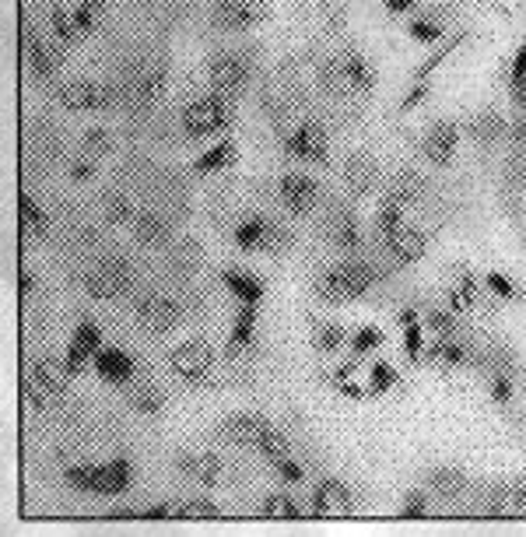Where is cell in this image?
Segmentation results:
<instances>
[{"instance_id":"7bdbcfd3","label":"cell","mask_w":526,"mask_h":537,"mask_svg":"<svg viewBox=\"0 0 526 537\" xmlns=\"http://www.w3.org/2000/svg\"><path fill=\"white\" fill-rule=\"evenodd\" d=\"M425 327L432 330L435 337H456V334H460V323H456L453 309H428Z\"/></svg>"},{"instance_id":"681fc988","label":"cell","mask_w":526,"mask_h":537,"mask_svg":"<svg viewBox=\"0 0 526 537\" xmlns=\"http://www.w3.org/2000/svg\"><path fill=\"white\" fill-rule=\"evenodd\" d=\"M407 36L418 39V43H435V39L446 36V29H442L435 18H418V22H411V29H407Z\"/></svg>"},{"instance_id":"7dc6e473","label":"cell","mask_w":526,"mask_h":537,"mask_svg":"<svg viewBox=\"0 0 526 537\" xmlns=\"http://www.w3.org/2000/svg\"><path fill=\"white\" fill-rule=\"evenodd\" d=\"M404 225V208H397V204H386L383 201V208H379V215H376V232H379V239H386V236H393V232Z\"/></svg>"},{"instance_id":"6da1fadb","label":"cell","mask_w":526,"mask_h":537,"mask_svg":"<svg viewBox=\"0 0 526 537\" xmlns=\"http://www.w3.org/2000/svg\"><path fill=\"white\" fill-rule=\"evenodd\" d=\"M64 481L74 492L99 495V499H116V495L127 492L130 481H134V467L123 457L106 460V464H78V467H67Z\"/></svg>"},{"instance_id":"c3c4849f","label":"cell","mask_w":526,"mask_h":537,"mask_svg":"<svg viewBox=\"0 0 526 537\" xmlns=\"http://www.w3.org/2000/svg\"><path fill=\"white\" fill-rule=\"evenodd\" d=\"M484 366H491V373H509L512 376V369H516V351L505 348V344H498V348L488 351Z\"/></svg>"},{"instance_id":"d6a6232c","label":"cell","mask_w":526,"mask_h":537,"mask_svg":"<svg viewBox=\"0 0 526 537\" xmlns=\"http://www.w3.org/2000/svg\"><path fill=\"white\" fill-rule=\"evenodd\" d=\"M467 474L460 471V467H435L432 474H428V488H432L435 495H442V499H456V495L467 492Z\"/></svg>"},{"instance_id":"91938a15","label":"cell","mask_w":526,"mask_h":537,"mask_svg":"<svg viewBox=\"0 0 526 537\" xmlns=\"http://www.w3.org/2000/svg\"><path fill=\"white\" fill-rule=\"evenodd\" d=\"M512 102H516L519 109H526V74L519 81H512Z\"/></svg>"},{"instance_id":"603a6c76","label":"cell","mask_w":526,"mask_h":537,"mask_svg":"<svg viewBox=\"0 0 526 537\" xmlns=\"http://www.w3.org/2000/svg\"><path fill=\"white\" fill-rule=\"evenodd\" d=\"M428 194V179L414 169H404L393 176V183L386 187V204H397V208H411V204H421Z\"/></svg>"},{"instance_id":"4fadbf2b","label":"cell","mask_w":526,"mask_h":537,"mask_svg":"<svg viewBox=\"0 0 526 537\" xmlns=\"http://www.w3.org/2000/svg\"><path fill=\"white\" fill-rule=\"evenodd\" d=\"M92 369L99 373L102 383H109V387H127V383L137 376V362L123 348H116V344H102V348L95 351Z\"/></svg>"},{"instance_id":"484cf974","label":"cell","mask_w":526,"mask_h":537,"mask_svg":"<svg viewBox=\"0 0 526 537\" xmlns=\"http://www.w3.org/2000/svg\"><path fill=\"white\" fill-rule=\"evenodd\" d=\"M221 281H225L228 292L239 299V306H260L263 302V281L256 278L253 271H239V267H228L225 274H221Z\"/></svg>"},{"instance_id":"60d3db41","label":"cell","mask_w":526,"mask_h":537,"mask_svg":"<svg viewBox=\"0 0 526 537\" xmlns=\"http://www.w3.org/2000/svg\"><path fill=\"white\" fill-rule=\"evenodd\" d=\"M102 218H106V225H127L134 218V204L123 194H106L102 197Z\"/></svg>"},{"instance_id":"8992f818","label":"cell","mask_w":526,"mask_h":537,"mask_svg":"<svg viewBox=\"0 0 526 537\" xmlns=\"http://www.w3.org/2000/svg\"><path fill=\"white\" fill-rule=\"evenodd\" d=\"M271 18L263 0H211V22L221 32H246Z\"/></svg>"},{"instance_id":"8d00e7d4","label":"cell","mask_w":526,"mask_h":537,"mask_svg":"<svg viewBox=\"0 0 526 537\" xmlns=\"http://www.w3.org/2000/svg\"><path fill=\"white\" fill-rule=\"evenodd\" d=\"M130 401H134V408L141 411V415L155 418V415H162V411H165V401H169V397H165V390L155 387V383H141Z\"/></svg>"},{"instance_id":"6125c7cd","label":"cell","mask_w":526,"mask_h":537,"mask_svg":"<svg viewBox=\"0 0 526 537\" xmlns=\"http://www.w3.org/2000/svg\"><path fill=\"white\" fill-rule=\"evenodd\" d=\"M32 288H36V278H32V271H22V278H18V295L25 299Z\"/></svg>"},{"instance_id":"4dcf8cb0","label":"cell","mask_w":526,"mask_h":537,"mask_svg":"<svg viewBox=\"0 0 526 537\" xmlns=\"http://www.w3.org/2000/svg\"><path fill=\"white\" fill-rule=\"evenodd\" d=\"M169 236H172L169 218H162L158 211H141V215H134V239L141 246H162Z\"/></svg>"},{"instance_id":"30bf717a","label":"cell","mask_w":526,"mask_h":537,"mask_svg":"<svg viewBox=\"0 0 526 537\" xmlns=\"http://www.w3.org/2000/svg\"><path fill=\"white\" fill-rule=\"evenodd\" d=\"M179 320H183V306L169 295H144L137 302V323L151 334H169L179 327Z\"/></svg>"},{"instance_id":"94428289","label":"cell","mask_w":526,"mask_h":537,"mask_svg":"<svg viewBox=\"0 0 526 537\" xmlns=\"http://www.w3.org/2000/svg\"><path fill=\"white\" fill-rule=\"evenodd\" d=\"M414 4H418V0H386V11H390V15H404Z\"/></svg>"},{"instance_id":"83f0119b","label":"cell","mask_w":526,"mask_h":537,"mask_svg":"<svg viewBox=\"0 0 526 537\" xmlns=\"http://www.w3.org/2000/svg\"><path fill=\"white\" fill-rule=\"evenodd\" d=\"M505 116L498 109H484L470 120V137H474L481 148H495L498 141H505Z\"/></svg>"},{"instance_id":"9a60e30c","label":"cell","mask_w":526,"mask_h":537,"mask_svg":"<svg viewBox=\"0 0 526 537\" xmlns=\"http://www.w3.org/2000/svg\"><path fill=\"white\" fill-rule=\"evenodd\" d=\"M334 64H337V71H341L344 92H348V95H372V92H376L379 74L358 50H344Z\"/></svg>"},{"instance_id":"3957f363","label":"cell","mask_w":526,"mask_h":537,"mask_svg":"<svg viewBox=\"0 0 526 537\" xmlns=\"http://www.w3.org/2000/svg\"><path fill=\"white\" fill-rule=\"evenodd\" d=\"M232 123V99L225 95H204V99L190 102V106L179 113V127L190 141H204V137H214Z\"/></svg>"},{"instance_id":"680465c9","label":"cell","mask_w":526,"mask_h":537,"mask_svg":"<svg viewBox=\"0 0 526 537\" xmlns=\"http://www.w3.org/2000/svg\"><path fill=\"white\" fill-rule=\"evenodd\" d=\"M526 74V43L516 50V57H512V67H509V81H519Z\"/></svg>"},{"instance_id":"f907efd6","label":"cell","mask_w":526,"mask_h":537,"mask_svg":"<svg viewBox=\"0 0 526 537\" xmlns=\"http://www.w3.org/2000/svg\"><path fill=\"white\" fill-rule=\"evenodd\" d=\"M400 516H404V520H421V516H428V499L421 492H407Z\"/></svg>"},{"instance_id":"bcb514c9","label":"cell","mask_w":526,"mask_h":537,"mask_svg":"<svg viewBox=\"0 0 526 537\" xmlns=\"http://www.w3.org/2000/svg\"><path fill=\"white\" fill-rule=\"evenodd\" d=\"M404 351L414 366H421V351H425V327H421V320L404 323Z\"/></svg>"},{"instance_id":"ee69618b","label":"cell","mask_w":526,"mask_h":537,"mask_svg":"<svg viewBox=\"0 0 526 537\" xmlns=\"http://www.w3.org/2000/svg\"><path fill=\"white\" fill-rule=\"evenodd\" d=\"M256 450H260L263 460H271V464H278V460L292 457V453H288V439L281 436V432H274V429L263 432V439L256 443Z\"/></svg>"},{"instance_id":"ffe728a7","label":"cell","mask_w":526,"mask_h":537,"mask_svg":"<svg viewBox=\"0 0 526 537\" xmlns=\"http://www.w3.org/2000/svg\"><path fill=\"white\" fill-rule=\"evenodd\" d=\"M383 246H386V253L393 257V264H400V267H407V264H414V260H421L425 257V250H428V236L421 229H414V225H400L393 236H386L383 239Z\"/></svg>"},{"instance_id":"7a4b0ae2","label":"cell","mask_w":526,"mask_h":537,"mask_svg":"<svg viewBox=\"0 0 526 537\" xmlns=\"http://www.w3.org/2000/svg\"><path fill=\"white\" fill-rule=\"evenodd\" d=\"M379 281V271L365 260H341L337 267H330L327 274H320L316 281V295L323 302H351L362 299L372 285Z\"/></svg>"},{"instance_id":"f6af8a7d","label":"cell","mask_w":526,"mask_h":537,"mask_svg":"<svg viewBox=\"0 0 526 537\" xmlns=\"http://www.w3.org/2000/svg\"><path fill=\"white\" fill-rule=\"evenodd\" d=\"M383 344V330L376 327V323H365V327H358V334L351 337V351H355V358L369 355L372 348H379Z\"/></svg>"},{"instance_id":"f1b7e54d","label":"cell","mask_w":526,"mask_h":537,"mask_svg":"<svg viewBox=\"0 0 526 537\" xmlns=\"http://www.w3.org/2000/svg\"><path fill=\"white\" fill-rule=\"evenodd\" d=\"M235 158H239V148H235V141H218L214 148H207L204 155L193 162V172L197 176H214V172H225V169H232L235 165Z\"/></svg>"},{"instance_id":"ab89813d","label":"cell","mask_w":526,"mask_h":537,"mask_svg":"<svg viewBox=\"0 0 526 537\" xmlns=\"http://www.w3.org/2000/svg\"><path fill=\"white\" fill-rule=\"evenodd\" d=\"M113 148H116V137L109 134V130H102V127L85 130V137H81V151H85L88 158L113 155Z\"/></svg>"},{"instance_id":"ac0fdd59","label":"cell","mask_w":526,"mask_h":537,"mask_svg":"<svg viewBox=\"0 0 526 537\" xmlns=\"http://www.w3.org/2000/svg\"><path fill=\"white\" fill-rule=\"evenodd\" d=\"M313 513L316 516H348L355 513V495L344 481L327 478L313 488Z\"/></svg>"},{"instance_id":"be15d7a7","label":"cell","mask_w":526,"mask_h":537,"mask_svg":"<svg viewBox=\"0 0 526 537\" xmlns=\"http://www.w3.org/2000/svg\"><path fill=\"white\" fill-rule=\"evenodd\" d=\"M512 141H516V144H523V148H526V120L512 127Z\"/></svg>"},{"instance_id":"9f6ffc18","label":"cell","mask_w":526,"mask_h":537,"mask_svg":"<svg viewBox=\"0 0 526 537\" xmlns=\"http://www.w3.org/2000/svg\"><path fill=\"white\" fill-rule=\"evenodd\" d=\"M95 176V162H92V158H74V162H71V179H74V183H88V179H92Z\"/></svg>"},{"instance_id":"6f0895ef","label":"cell","mask_w":526,"mask_h":537,"mask_svg":"<svg viewBox=\"0 0 526 537\" xmlns=\"http://www.w3.org/2000/svg\"><path fill=\"white\" fill-rule=\"evenodd\" d=\"M337 390H341L344 397H351V401H362V397H369V390L362 387V383H351V376L348 380H341V383H334Z\"/></svg>"},{"instance_id":"e0dca14e","label":"cell","mask_w":526,"mask_h":537,"mask_svg":"<svg viewBox=\"0 0 526 537\" xmlns=\"http://www.w3.org/2000/svg\"><path fill=\"white\" fill-rule=\"evenodd\" d=\"M456 144H460V127L449 120H439L428 127V134L421 137V155L428 158L432 165H449L456 155Z\"/></svg>"},{"instance_id":"7402d4cb","label":"cell","mask_w":526,"mask_h":537,"mask_svg":"<svg viewBox=\"0 0 526 537\" xmlns=\"http://www.w3.org/2000/svg\"><path fill=\"white\" fill-rule=\"evenodd\" d=\"M176 467L186 474L190 481H197V485H218L221 481V460L218 453H200V450H183L176 460Z\"/></svg>"},{"instance_id":"1f68e13d","label":"cell","mask_w":526,"mask_h":537,"mask_svg":"<svg viewBox=\"0 0 526 537\" xmlns=\"http://www.w3.org/2000/svg\"><path fill=\"white\" fill-rule=\"evenodd\" d=\"M18 225H22V236H32V239L50 232V215L39 208V201L29 194V190L18 197Z\"/></svg>"},{"instance_id":"277c9868","label":"cell","mask_w":526,"mask_h":537,"mask_svg":"<svg viewBox=\"0 0 526 537\" xmlns=\"http://www.w3.org/2000/svg\"><path fill=\"white\" fill-rule=\"evenodd\" d=\"M232 239L242 253H271V257L274 253H285L292 246V232L267 215H246L235 225Z\"/></svg>"},{"instance_id":"b9f144b4","label":"cell","mask_w":526,"mask_h":537,"mask_svg":"<svg viewBox=\"0 0 526 537\" xmlns=\"http://www.w3.org/2000/svg\"><path fill=\"white\" fill-rule=\"evenodd\" d=\"M400 383V376H397V369L390 366V362H372V369H369V397H379V394H386V390H393Z\"/></svg>"},{"instance_id":"d4e9b609","label":"cell","mask_w":526,"mask_h":537,"mask_svg":"<svg viewBox=\"0 0 526 537\" xmlns=\"http://www.w3.org/2000/svg\"><path fill=\"white\" fill-rule=\"evenodd\" d=\"M256 313H260V306H239V313H235L232 334H228V355L232 358L249 355L256 348Z\"/></svg>"},{"instance_id":"7c38bea8","label":"cell","mask_w":526,"mask_h":537,"mask_svg":"<svg viewBox=\"0 0 526 537\" xmlns=\"http://www.w3.org/2000/svg\"><path fill=\"white\" fill-rule=\"evenodd\" d=\"M278 194L292 215H309L320 201V183L309 172H285L278 183Z\"/></svg>"},{"instance_id":"9c48e42d","label":"cell","mask_w":526,"mask_h":537,"mask_svg":"<svg viewBox=\"0 0 526 537\" xmlns=\"http://www.w3.org/2000/svg\"><path fill=\"white\" fill-rule=\"evenodd\" d=\"M116 92L92 78H74L60 88V106L71 109V113H92V109H106L113 106Z\"/></svg>"},{"instance_id":"db71d44e","label":"cell","mask_w":526,"mask_h":537,"mask_svg":"<svg viewBox=\"0 0 526 537\" xmlns=\"http://www.w3.org/2000/svg\"><path fill=\"white\" fill-rule=\"evenodd\" d=\"M491 401L495 404L512 401V376L509 373H495V380H491Z\"/></svg>"},{"instance_id":"e575fe53","label":"cell","mask_w":526,"mask_h":537,"mask_svg":"<svg viewBox=\"0 0 526 537\" xmlns=\"http://www.w3.org/2000/svg\"><path fill=\"white\" fill-rule=\"evenodd\" d=\"M260 513L267 516V520H302V509H299V502L292 499V495H285V492H274V495H267L263 499V506H260Z\"/></svg>"},{"instance_id":"11a10c76","label":"cell","mask_w":526,"mask_h":537,"mask_svg":"<svg viewBox=\"0 0 526 537\" xmlns=\"http://www.w3.org/2000/svg\"><path fill=\"white\" fill-rule=\"evenodd\" d=\"M274 471H278V474H281V481H288V485H302V481H306V474H302V467L295 464L292 457L278 460V464H274Z\"/></svg>"},{"instance_id":"f5cc1de1","label":"cell","mask_w":526,"mask_h":537,"mask_svg":"<svg viewBox=\"0 0 526 537\" xmlns=\"http://www.w3.org/2000/svg\"><path fill=\"white\" fill-rule=\"evenodd\" d=\"M484 285H488L495 295H502V299H516V285H512V281L505 278L502 271H488V274H484Z\"/></svg>"},{"instance_id":"5bb4252c","label":"cell","mask_w":526,"mask_h":537,"mask_svg":"<svg viewBox=\"0 0 526 537\" xmlns=\"http://www.w3.org/2000/svg\"><path fill=\"white\" fill-rule=\"evenodd\" d=\"M102 348V330L95 320H81L78 327H74V337H71V348H67L64 355V369L71 376L85 373V366H92L95 351Z\"/></svg>"},{"instance_id":"f546056e","label":"cell","mask_w":526,"mask_h":537,"mask_svg":"<svg viewBox=\"0 0 526 537\" xmlns=\"http://www.w3.org/2000/svg\"><path fill=\"white\" fill-rule=\"evenodd\" d=\"M327 236L337 250H358L362 243V229H358V218L351 211H334L327 222Z\"/></svg>"},{"instance_id":"5b68a950","label":"cell","mask_w":526,"mask_h":537,"mask_svg":"<svg viewBox=\"0 0 526 537\" xmlns=\"http://www.w3.org/2000/svg\"><path fill=\"white\" fill-rule=\"evenodd\" d=\"M249 71H253V67H249L246 53L221 50V53H214V57L207 60V85H211L214 95L235 99V95H242V88H246Z\"/></svg>"},{"instance_id":"f35d334b","label":"cell","mask_w":526,"mask_h":537,"mask_svg":"<svg viewBox=\"0 0 526 537\" xmlns=\"http://www.w3.org/2000/svg\"><path fill=\"white\" fill-rule=\"evenodd\" d=\"M344 344H348L344 323H323V327L316 330V351H323V355H337Z\"/></svg>"},{"instance_id":"4316f807","label":"cell","mask_w":526,"mask_h":537,"mask_svg":"<svg viewBox=\"0 0 526 537\" xmlns=\"http://www.w3.org/2000/svg\"><path fill=\"white\" fill-rule=\"evenodd\" d=\"M165 81H169V71H165V67H148V71H141L134 81H130L127 92L137 106H151V102L165 92Z\"/></svg>"},{"instance_id":"52a82bcc","label":"cell","mask_w":526,"mask_h":537,"mask_svg":"<svg viewBox=\"0 0 526 537\" xmlns=\"http://www.w3.org/2000/svg\"><path fill=\"white\" fill-rule=\"evenodd\" d=\"M134 274H130V264L123 257H106L85 274V292L92 299H120L130 288Z\"/></svg>"},{"instance_id":"44dd1931","label":"cell","mask_w":526,"mask_h":537,"mask_svg":"<svg viewBox=\"0 0 526 537\" xmlns=\"http://www.w3.org/2000/svg\"><path fill=\"white\" fill-rule=\"evenodd\" d=\"M379 179V162L369 155V151H355V155L344 162V183L355 197H369L376 190Z\"/></svg>"},{"instance_id":"d6986e66","label":"cell","mask_w":526,"mask_h":537,"mask_svg":"<svg viewBox=\"0 0 526 537\" xmlns=\"http://www.w3.org/2000/svg\"><path fill=\"white\" fill-rule=\"evenodd\" d=\"M463 39H467V29L463 32H456L453 39H449V46H442L439 53H432V57L425 60V64L418 67V74H414V85H411V92H407V99H404V106H400V113H411L414 106H418L421 99H425V92H428V78H432V71L435 67H442L449 57H453L456 50L463 46Z\"/></svg>"},{"instance_id":"d590c367","label":"cell","mask_w":526,"mask_h":537,"mask_svg":"<svg viewBox=\"0 0 526 537\" xmlns=\"http://www.w3.org/2000/svg\"><path fill=\"white\" fill-rule=\"evenodd\" d=\"M50 25H53V36H57L60 43H67V46H74L78 39H85V36H81V29H78V22H74V11L64 8V4H57V8L50 11Z\"/></svg>"},{"instance_id":"836d02e7","label":"cell","mask_w":526,"mask_h":537,"mask_svg":"<svg viewBox=\"0 0 526 537\" xmlns=\"http://www.w3.org/2000/svg\"><path fill=\"white\" fill-rule=\"evenodd\" d=\"M32 376H36V383L46 390V394H64V387H67V369H64V362H53V358H39L36 362V369H32Z\"/></svg>"},{"instance_id":"816d5d0a","label":"cell","mask_w":526,"mask_h":537,"mask_svg":"<svg viewBox=\"0 0 526 537\" xmlns=\"http://www.w3.org/2000/svg\"><path fill=\"white\" fill-rule=\"evenodd\" d=\"M183 516H193V520H197V516H200V520H218L221 513H218V506H214L211 499H190L183 506Z\"/></svg>"},{"instance_id":"74e56055","label":"cell","mask_w":526,"mask_h":537,"mask_svg":"<svg viewBox=\"0 0 526 537\" xmlns=\"http://www.w3.org/2000/svg\"><path fill=\"white\" fill-rule=\"evenodd\" d=\"M106 0H78L74 4V22H78V29H81V36H92L95 32V25L102 22V15H106Z\"/></svg>"},{"instance_id":"cb8c5ba5","label":"cell","mask_w":526,"mask_h":537,"mask_svg":"<svg viewBox=\"0 0 526 537\" xmlns=\"http://www.w3.org/2000/svg\"><path fill=\"white\" fill-rule=\"evenodd\" d=\"M267 429H271V422L263 415H232L221 425V439H228L235 446H253L256 450V443H260Z\"/></svg>"},{"instance_id":"ba28073f","label":"cell","mask_w":526,"mask_h":537,"mask_svg":"<svg viewBox=\"0 0 526 537\" xmlns=\"http://www.w3.org/2000/svg\"><path fill=\"white\" fill-rule=\"evenodd\" d=\"M285 151L299 162H309V165H327L330 158V141H327V130L320 127L316 120H306L288 134L285 141Z\"/></svg>"},{"instance_id":"8fae6325","label":"cell","mask_w":526,"mask_h":537,"mask_svg":"<svg viewBox=\"0 0 526 537\" xmlns=\"http://www.w3.org/2000/svg\"><path fill=\"white\" fill-rule=\"evenodd\" d=\"M211 362H214V355H211V348H207L204 341H183V344H176V348L169 351L172 373H176L179 380H186V383L204 380L207 369H211Z\"/></svg>"},{"instance_id":"2e32d148","label":"cell","mask_w":526,"mask_h":537,"mask_svg":"<svg viewBox=\"0 0 526 537\" xmlns=\"http://www.w3.org/2000/svg\"><path fill=\"white\" fill-rule=\"evenodd\" d=\"M18 46H22V60H25V67H29L36 78H53L57 74V53L50 50V46L39 39V32L32 29L29 22H22V32H18Z\"/></svg>"}]
</instances>
